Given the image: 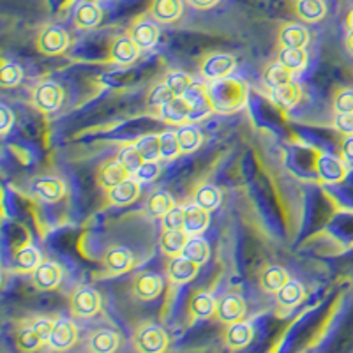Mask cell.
Segmentation results:
<instances>
[{"label":"cell","mask_w":353,"mask_h":353,"mask_svg":"<svg viewBox=\"0 0 353 353\" xmlns=\"http://www.w3.org/2000/svg\"><path fill=\"white\" fill-rule=\"evenodd\" d=\"M103 20V11L94 2H83L78 6L74 12V27L78 30H88V28H96Z\"/></svg>","instance_id":"31"},{"label":"cell","mask_w":353,"mask_h":353,"mask_svg":"<svg viewBox=\"0 0 353 353\" xmlns=\"http://www.w3.org/2000/svg\"><path fill=\"white\" fill-rule=\"evenodd\" d=\"M101 307H103L101 293L96 288H90V286H80V288L72 292L71 299H69L71 314L81 318V320L99 314Z\"/></svg>","instance_id":"4"},{"label":"cell","mask_w":353,"mask_h":353,"mask_svg":"<svg viewBox=\"0 0 353 353\" xmlns=\"http://www.w3.org/2000/svg\"><path fill=\"white\" fill-rule=\"evenodd\" d=\"M207 96H209V106L214 112H237L248 101V85L242 80H233L230 77L223 78V80L212 81L207 90Z\"/></svg>","instance_id":"1"},{"label":"cell","mask_w":353,"mask_h":353,"mask_svg":"<svg viewBox=\"0 0 353 353\" xmlns=\"http://www.w3.org/2000/svg\"><path fill=\"white\" fill-rule=\"evenodd\" d=\"M163 286H165L163 277L159 274L147 270V272H140L132 277L131 293L138 301L150 302L159 297L161 292H163Z\"/></svg>","instance_id":"9"},{"label":"cell","mask_w":353,"mask_h":353,"mask_svg":"<svg viewBox=\"0 0 353 353\" xmlns=\"http://www.w3.org/2000/svg\"><path fill=\"white\" fill-rule=\"evenodd\" d=\"M189 237L191 235H188L185 230H165L159 241L161 253L170 258L179 256V254L184 253V248L188 244Z\"/></svg>","instance_id":"25"},{"label":"cell","mask_w":353,"mask_h":353,"mask_svg":"<svg viewBox=\"0 0 353 353\" xmlns=\"http://www.w3.org/2000/svg\"><path fill=\"white\" fill-rule=\"evenodd\" d=\"M175 207V200L166 191H152L145 200V212L150 217H163Z\"/></svg>","instance_id":"32"},{"label":"cell","mask_w":353,"mask_h":353,"mask_svg":"<svg viewBox=\"0 0 353 353\" xmlns=\"http://www.w3.org/2000/svg\"><path fill=\"white\" fill-rule=\"evenodd\" d=\"M149 14L159 23H173L182 14V0H154Z\"/></svg>","instance_id":"27"},{"label":"cell","mask_w":353,"mask_h":353,"mask_svg":"<svg viewBox=\"0 0 353 353\" xmlns=\"http://www.w3.org/2000/svg\"><path fill=\"white\" fill-rule=\"evenodd\" d=\"M173 97H176V96L172 92V90H170L168 85L166 83L156 85V87L150 90L149 97H147V105L152 106V108H161L163 105L170 103Z\"/></svg>","instance_id":"46"},{"label":"cell","mask_w":353,"mask_h":353,"mask_svg":"<svg viewBox=\"0 0 353 353\" xmlns=\"http://www.w3.org/2000/svg\"><path fill=\"white\" fill-rule=\"evenodd\" d=\"M263 81L267 87L277 88V87H281V85H286L290 83V81H293V72L290 71L288 68H285L283 64L276 62V64L269 65V68L265 69Z\"/></svg>","instance_id":"37"},{"label":"cell","mask_w":353,"mask_h":353,"mask_svg":"<svg viewBox=\"0 0 353 353\" xmlns=\"http://www.w3.org/2000/svg\"><path fill=\"white\" fill-rule=\"evenodd\" d=\"M346 27H348V30H353V9L348 12V17H346Z\"/></svg>","instance_id":"54"},{"label":"cell","mask_w":353,"mask_h":353,"mask_svg":"<svg viewBox=\"0 0 353 353\" xmlns=\"http://www.w3.org/2000/svg\"><path fill=\"white\" fill-rule=\"evenodd\" d=\"M23 80V69L17 62H2V68H0V83L4 88L17 87Z\"/></svg>","instance_id":"41"},{"label":"cell","mask_w":353,"mask_h":353,"mask_svg":"<svg viewBox=\"0 0 353 353\" xmlns=\"http://www.w3.org/2000/svg\"><path fill=\"white\" fill-rule=\"evenodd\" d=\"M184 217L185 209L175 207V209H172L168 214L161 217V221H163V230H184Z\"/></svg>","instance_id":"48"},{"label":"cell","mask_w":353,"mask_h":353,"mask_svg":"<svg viewBox=\"0 0 353 353\" xmlns=\"http://www.w3.org/2000/svg\"><path fill=\"white\" fill-rule=\"evenodd\" d=\"M64 181L57 176H39L30 184V193L44 203H57L65 196Z\"/></svg>","instance_id":"12"},{"label":"cell","mask_w":353,"mask_h":353,"mask_svg":"<svg viewBox=\"0 0 353 353\" xmlns=\"http://www.w3.org/2000/svg\"><path fill=\"white\" fill-rule=\"evenodd\" d=\"M161 117L165 119L166 124H182L184 121L191 119L193 113V103L185 97H173L170 103L161 106Z\"/></svg>","instance_id":"19"},{"label":"cell","mask_w":353,"mask_h":353,"mask_svg":"<svg viewBox=\"0 0 353 353\" xmlns=\"http://www.w3.org/2000/svg\"><path fill=\"white\" fill-rule=\"evenodd\" d=\"M314 168H316L318 176L325 184H341L348 176V163L341 157H334L329 154H318L314 159Z\"/></svg>","instance_id":"8"},{"label":"cell","mask_w":353,"mask_h":353,"mask_svg":"<svg viewBox=\"0 0 353 353\" xmlns=\"http://www.w3.org/2000/svg\"><path fill=\"white\" fill-rule=\"evenodd\" d=\"M288 281V272L279 265H270L260 272V286L265 293H277Z\"/></svg>","instance_id":"29"},{"label":"cell","mask_w":353,"mask_h":353,"mask_svg":"<svg viewBox=\"0 0 353 353\" xmlns=\"http://www.w3.org/2000/svg\"><path fill=\"white\" fill-rule=\"evenodd\" d=\"M64 103V88L55 81H43L32 90V105L41 113H53Z\"/></svg>","instance_id":"6"},{"label":"cell","mask_w":353,"mask_h":353,"mask_svg":"<svg viewBox=\"0 0 353 353\" xmlns=\"http://www.w3.org/2000/svg\"><path fill=\"white\" fill-rule=\"evenodd\" d=\"M277 43L281 48H305L309 43V30L301 23H286L277 34Z\"/></svg>","instance_id":"20"},{"label":"cell","mask_w":353,"mask_h":353,"mask_svg":"<svg viewBox=\"0 0 353 353\" xmlns=\"http://www.w3.org/2000/svg\"><path fill=\"white\" fill-rule=\"evenodd\" d=\"M270 97H272V101L279 108L292 110L301 103L302 87L299 83H295V81H290V83L281 85V87L272 88Z\"/></svg>","instance_id":"28"},{"label":"cell","mask_w":353,"mask_h":353,"mask_svg":"<svg viewBox=\"0 0 353 353\" xmlns=\"http://www.w3.org/2000/svg\"><path fill=\"white\" fill-rule=\"evenodd\" d=\"M251 339H253V327L249 323H244L242 320L230 323L225 332V345L232 352L245 348L251 343Z\"/></svg>","instance_id":"23"},{"label":"cell","mask_w":353,"mask_h":353,"mask_svg":"<svg viewBox=\"0 0 353 353\" xmlns=\"http://www.w3.org/2000/svg\"><path fill=\"white\" fill-rule=\"evenodd\" d=\"M237 68V59L230 53H209L201 57L200 74L209 81L228 78Z\"/></svg>","instance_id":"5"},{"label":"cell","mask_w":353,"mask_h":353,"mask_svg":"<svg viewBox=\"0 0 353 353\" xmlns=\"http://www.w3.org/2000/svg\"><path fill=\"white\" fill-rule=\"evenodd\" d=\"M184 256H188L189 260L196 261V263H205V261L209 260L210 256V248L209 244L200 237V235H193V237H189L188 244L184 248Z\"/></svg>","instance_id":"39"},{"label":"cell","mask_w":353,"mask_h":353,"mask_svg":"<svg viewBox=\"0 0 353 353\" xmlns=\"http://www.w3.org/2000/svg\"><path fill=\"white\" fill-rule=\"evenodd\" d=\"M55 321L39 318V320L28 321V325L20 327L17 334V346L21 352H34L39 350L44 343H48V336L53 329Z\"/></svg>","instance_id":"2"},{"label":"cell","mask_w":353,"mask_h":353,"mask_svg":"<svg viewBox=\"0 0 353 353\" xmlns=\"http://www.w3.org/2000/svg\"><path fill=\"white\" fill-rule=\"evenodd\" d=\"M334 113H353V88H339L332 97Z\"/></svg>","instance_id":"44"},{"label":"cell","mask_w":353,"mask_h":353,"mask_svg":"<svg viewBox=\"0 0 353 353\" xmlns=\"http://www.w3.org/2000/svg\"><path fill=\"white\" fill-rule=\"evenodd\" d=\"M117 159L121 161L122 165H124L125 168H128L131 173L137 172V170L140 168L141 165H143V161H147L143 157V154H141L140 150L134 147V145H128V147H124V149L121 150V154H119V157H117Z\"/></svg>","instance_id":"43"},{"label":"cell","mask_w":353,"mask_h":353,"mask_svg":"<svg viewBox=\"0 0 353 353\" xmlns=\"http://www.w3.org/2000/svg\"><path fill=\"white\" fill-rule=\"evenodd\" d=\"M332 128L343 137H353V113H336Z\"/></svg>","instance_id":"49"},{"label":"cell","mask_w":353,"mask_h":353,"mask_svg":"<svg viewBox=\"0 0 353 353\" xmlns=\"http://www.w3.org/2000/svg\"><path fill=\"white\" fill-rule=\"evenodd\" d=\"M165 83L168 85L170 90H172L176 97H181L191 90V87H193V78L189 77V74H185V72L173 71L166 77Z\"/></svg>","instance_id":"42"},{"label":"cell","mask_w":353,"mask_h":353,"mask_svg":"<svg viewBox=\"0 0 353 353\" xmlns=\"http://www.w3.org/2000/svg\"><path fill=\"white\" fill-rule=\"evenodd\" d=\"M161 166L156 159H147L143 161V165L132 173V176L137 179L138 182H154L159 176Z\"/></svg>","instance_id":"47"},{"label":"cell","mask_w":353,"mask_h":353,"mask_svg":"<svg viewBox=\"0 0 353 353\" xmlns=\"http://www.w3.org/2000/svg\"><path fill=\"white\" fill-rule=\"evenodd\" d=\"M295 12L302 21L307 23H316L323 20L327 14V4L323 0H297Z\"/></svg>","instance_id":"33"},{"label":"cell","mask_w":353,"mask_h":353,"mask_svg":"<svg viewBox=\"0 0 353 353\" xmlns=\"http://www.w3.org/2000/svg\"><path fill=\"white\" fill-rule=\"evenodd\" d=\"M176 137H179L182 154L194 152V150L201 145V140H203L200 129L194 128V125H182V128L176 131Z\"/></svg>","instance_id":"38"},{"label":"cell","mask_w":353,"mask_h":353,"mask_svg":"<svg viewBox=\"0 0 353 353\" xmlns=\"http://www.w3.org/2000/svg\"><path fill=\"white\" fill-rule=\"evenodd\" d=\"M245 313H248V305H245L244 299L237 293H228V295L217 301L214 320L230 325V323L241 321L245 316Z\"/></svg>","instance_id":"11"},{"label":"cell","mask_w":353,"mask_h":353,"mask_svg":"<svg viewBox=\"0 0 353 353\" xmlns=\"http://www.w3.org/2000/svg\"><path fill=\"white\" fill-rule=\"evenodd\" d=\"M138 196H140V182L134 176L106 191L108 203L113 205V207H128V205L134 203Z\"/></svg>","instance_id":"15"},{"label":"cell","mask_w":353,"mask_h":353,"mask_svg":"<svg viewBox=\"0 0 353 353\" xmlns=\"http://www.w3.org/2000/svg\"><path fill=\"white\" fill-rule=\"evenodd\" d=\"M210 223L209 210L200 207V205L193 203L185 207V217H184V230L188 235H201L207 230Z\"/></svg>","instance_id":"24"},{"label":"cell","mask_w":353,"mask_h":353,"mask_svg":"<svg viewBox=\"0 0 353 353\" xmlns=\"http://www.w3.org/2000/svg\"><path fill=\"white\" fill-rule=\"evenodd\" d=\"M132 346L143 353L165 352L168 348V334L156 323H143L132 334Z\"/></svg>","instance_id":"3"},{"label":"cell","mask_w":353,"mask_h":353,"mask_svg":"<svg viewBox=\"0 0 353 353\" xmlns=\"http://www.w3.org/2000/svg\"><path fill=\"white\" fill-rule=\"evenodd\" d=\"M0 115H2V134H8L9 129L14 124V113L6 105L0 106Z\"/></svg>","instance_id":"51"},{"label":"cell","mask_w":353,"mask_h":353,"mask_svg":"<svg viewBox=\"0 0 353 353\" xmlns=\"http://www.w3.org/2000/svg\"><path fill=\"white\" fill-rule=\"evenodd\" d=\"M69 46V34L64 28L57 27H46L41 30L39 36L36 37V48L41 55L46 57H57L68 50Z\"/></svg>","instance_id":"7"},{"label":"cell","mask_w":353,"mask_h":353,"mask_svg":"<svg viewBox=\"0 0 353 353\" xmlns=\"http://www.w3.org/2000/svg\"><path fill=\"white\" fill-rule=\"evenodd\" d=\"M339 154L341 159L348 165H353V137H345L339 145Z\"/></svg>","instance_id":"50"},{"label":"cell","mask_w":353,"mask_h":353,"mask_svg":"<svg viewBox=\"0 0 353 353\" xmlns=\"http://www.w3.org/2000/svg\"><path fill=\"white\" fill-rule=\"evenodd\" d=\"M345 48L353 57V30H348V36L345 39Z\"/></svg>","instance_id":"53"},{"label":"cell","mask_w":353,"mask_h":353,"mask_svg":"<svg viewBox=\"0 0 353 353\" xmlns=\"http://www.w3.org/2000/svg\"><path fill=\"white\" fill-rule=\"evenodd\" d=\"M198 267H200V263L189 260L184 254H179V256H173L170 260L166 270H168L170 281L175 283V285H185V283H191L196 277Z\"/></svg>","instance_id":"14"},{"label":"cell","mask_w":353,"mask_h":353,"mask_svg":"<svg viewBox=\"0 0 353 353\" xmlns=\"http://www.w3.org/2000/svg\"><path fill=\"white\" fill-rule=\"evenodd\" d=\"M129 36L134 39L140 50H150L159 41V27L150 21H140V23L132 25Z\"/></svg>","instance_id":"30"},{"label":"cell","mask_w":353,"mask_h":353,"mask_svg":"<svg viewBox=\"0 0 353 353\" xmlns=\"http://www.w3.org/2000/svg\"><path fill=\"white\" fill-rule=\"evenodd\" d=\"M131 176L132 173L122 165L121 161L112 159L99 168V173H97V182H99V185L105 189V191H108V189L115 188L117 184H121V182L131 179Z\"/></svg>","instance_id":"17"},{"label":"cell","mask_w":353,"mask_h":353,"mask_svg":"<svg viewBox=\"0 0 353 353\" xmlns=\"http://www.w3.org/2000/svg\"><path fill=\"white\" fill-rule=\"evenodd\" d=\"M140 52L141 50L138 48V44L134 43V39L131 36H122L113 41L110 57H112V62H115V64L129 65L137 61Z\"/></svg>","instance_id":"21"},{"label":"cell","mask_w":353,"mask_h":353,"mask_svg":"<svg viewBox=\"0 0 353 353\" xmlns=\"http://www.w3.org/2000/svg\"><path fill=\"white\" fill-rule=\"evenodd\" d=\"M276 299L277 304L281 305V307H297V305L305 299V290L304 286H302V283L295 281V279H290V281L276 293Z\"/></svg>","instance_id":"34"},{"label":"cell","mask_w":353,"mask_h":353,"mask_svg":"<svg viewBox=\"0 0 353 353\" xmlns=\"http://www.w3.org/2000/svg\"><path fill=\"white\" fill-rule=\"evenodd\" d=\"M43 261V256H41L39 249H36L34 245L25 244L21 248H18L14 253H12V267L18 272H30L39 267V263Z\"/></svg>","instance_id":"26"},{"label":"cell","mask_w":353,"mask_h":353,"mask_svg":"<svg viewBox=\"0 0 353 353\" xmlns=\"http://www.w3.org/2000/svg\"><path fill=\"white\" fill-rule=\"evenodd\" d=\"M277 62L292 72H301L307 65V52L305 48H281L277 53Z\"/></svg>","instance_id":"35"},{"label":"cell","mask_w":353,"mask_h":353,"mask_svg":"<svg viewBox=\"0 0 353 353\" xmlns=\"http://www.w3.org/2000/svg\"><path fill=\"white\" fill-rule=\"evenodd\" d=\"M182 154L179 137L175 131H165L159 134V157L161 159H175Z\"/></svg>","instance_id":"40"},{"label":"cell","mask_w":353,"mask_h":353,"mask_svg":"<svg viewBox=\"0 0 353 353\" xmlns=\"http://www.w3.org/2000/svg\"><path fill=\"white\" fill-rule=\"evenodd\" d=\"M221 200H223V194H221L219 188H216L214 184H203L196 189L194 193V203L207 209L209 212L216 210L221 205Z\"/></svg>","instance_id":"36"},{"label":"cell","mask_w":353,"mask_h":353,"mask_svg":"<svg viewBox=\"0 0 353 353\" xmlns=\"http://www.w3.org/2000/svg\"><path fill=\"white\" fill-rule=\"evenodd\" d=\"M189 6L194 9H212L214 6L219 4V0H188Z\"/></svg>","instance_id":"52"},{"label":"cell","mask_w":353,"mask_h":353,"mask_svg":"<svg viewBox=\"0 0 353 353\" xmlns=\"http://www.w3.org/2000/svg\"><path fill=\"white\" fill-rule=\"evenodd\" d=\"M134 147L143 154L145 159H157L159 157V134H150L134 141Z\"/></svg>","instance_id":"45"},{"label":"cell","mask_w":353,"mask_h":353,"mask_svg":"<svg viewBox=\"0 0 353 353\" xmlns=\"http://www.w3.org/2000/svg\"><path fill=\"white\" fill-rule=\"evenodd\" d=\"M78 341L77 325L69 320L55 321L48 336V345L52 350H68Z\"/></svg>","instance_id":"16"},{"label":"cell","mask_w":353,"mask_h":353,"mask_svg":"<svg viewBox=\"0 0 353 353\" xmlns=\"http://www.w3.org/2000/svg\"><path fill=\"white\" fill-rule=\"evenodd\" d=\"M216 299L210 295L209 292H196L193 297L189 299L188 313L191 320H207V318L214 316L216 313Z\"/></svg>","instance_id":"22"},{"label":"cell","mask_w":353,"mask_h":353,"mask_svg":"<svg viewBox=\"0 0 353 353\" xmlns=\"http://www.w3.org/2000/svg\"><path fill=\"white\" fill-rule=\"evenodd\" d=\"M103 269L112 276H121L134 267V254L124 245H110L101 258Z\"/></svg>","instance_id":"10"},{"label":"cell","mask_w":353,"mask_h":353,"mask_svg":"<svg viewBox=\"0 0 353 353\" xmlns=\"http://www.w3.org/2000/svg\"><path fill=\"white\" fill-rule=\"evenodd\" d=\"M121 346V336L112 329H97L88 336L87 350L94 353H112Z\"/></svg>","instance_id":"18"},{"label":"cell","mask_w":353,"mask_h":353,"mask_svg":"<svg viewBox=\"0 0 353 353\" xmlns=\"http://www.w3.org/2000/svg\"><path fill=\"white\" fill-rule=\"evenodd\" d=\"M62 267L53 260H43L32 272V286L39 292H52L62 281Z\"/></svg>","instance_id":"13"}]
</instances>
